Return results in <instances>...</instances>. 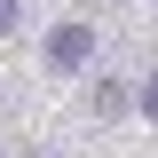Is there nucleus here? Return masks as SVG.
I'll return each mask as SVG.
<instances>
[{
	"mask_svg": "<svg viewBox=\"0 0 158 158\" xmlns=\"http://www.w3.org/2000/svg\"><path fill=\"white\" fill-rule=\"evenodd\" d=\"M127 103H135V95H127L118 79H103V87H95V111H103V118H118V111H127Z\"/></svg>",
	"mask_w": 158,
	"mask_h": 158,
	"instance_id": "nucleus-2",
	"label": "nucleus"
},
{
	"mask_svg": "<svg viewBox=\"0 0 158 158\" xmlns=\"http://www.w3.org/2000/svg\"><path fill=\"white\" fill-rule=\"evenodd\" d=\"M16 16H24V8H16V0H0V40H8V32H16Z\"/></svg>",
	"mask_w": 158,
	"mask_h": 158,
	"instance_id": "nucleus-4",
	"label": "nucleus"
},
{
	"mask_svg": "<svg viewBox=\"0 0 158 158\" xmlns=\"http://www.w3.org/2000/svg\"><path fill=\"white\" fill-rule=\"evenodd\" d=\"M40 56H48V71H79V63L95 56V32L87 24H56V32L40 40Z\"/></svg>",
	"mask_w": 158,
	"mask_h": 158,
	"instance_id": "nucleus-1",
	"label": "nucleus"
},
{
	"mask_svg": "<svg viewBox=\"0 0 158 158\" xmlns=\"http://www.w3.org/2000/svg\"><path fill=\"white\" fill-rule=\"evenodd\" d=\"M135 103H142V118H158V71L142 79V95H135Z\"/></svg>",
	"mask_w": 158,
	"mask_h": 158,
	"instance_id": "nucleus-3",
	"label": "nucleus"
}]
</instances>
